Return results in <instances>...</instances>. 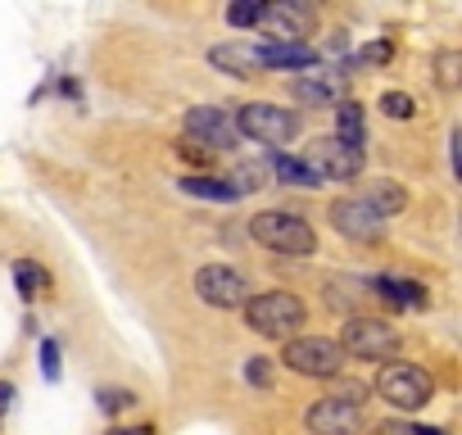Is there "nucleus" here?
<instances>
[{
  "label": "nucleus",
  "mask_w": 462,
  "mask_h": 435,
  "mask_svg": "<svg viewBox=\"0 0 462 435\" xmlns=\"http://www.w3.org/2000/svg\"><path fill=\"white\" fill-rule=\"evenodd\" d=\"M245 322L268 340H286L304 327V304L291 291H268V295L245 300Z\"/></svg>",
  "instance_id": "obj_2"
},
{
  "label": "nucleus",
  "mask_w": 462,
  "mask_h": 435,
  "mask_svg": "<svg viewBox=\"0 0 462 435\" xmlns=\"http://www.w3.org/2000/svg\"><path fill=\"white\" fill-rule=\"evenodd\" d=\"M331 223H336V232L349 236L354 245H376V241L385 236V218H381L363 195H340V199L331 204Z\"/></svg>",
  "instance_id": "obj_8"
},
{
  "label": "nucleus",
  "mask_w": 462,
  "mask_h": 435,
  "mask_svg": "<svg viewBox=\"0 0 462 435\" xmlns=\"http://www.w3.org/2000/svg\"><path fill=\"white\" fill-rule=\"evenodd\" d=\"M363 199H367V204H372V208H376L381 218H394V213H399V208L408 204V199H403V190H399L394 181H376V186H372V190H367Z\"/></svg>",
  "instance_id": "obj_19"
},
{
  "label": "nucleus",
  "mask_w": 462,
  "mask_h": 435,
  "mask_svg": "<svg viewBox=\"0 0 462 435\" xmlns=\"http://www.w3.org/2000/svg\"><path fill=\"white\" fill-rule=\"evenodd\" d=\"M181 190L186 195H204V199H241L236 186L222 181V177H181Z\"/></svg>",
  "instance_id": "obj_18"
},
{
  "label": "nucleus",
  "mask_w": 462,
  "mask_h": 435,
  "mask_svg": "<svg viewBox=\"0 0 462 435\" xmlns=\"http://www.w3.org/2000/svg\"><path fill=\"white\" fill-rule=\"evenodd\" d=\"M408 435H444L439 426H408Z\"/></svg>",
  "instance_id": "obj_31"
},
{
  "label": "nucleus",
  "mask_w": 462,
  "mask_h": 435,
  "mask_svg": "<svg viewBox=\"0 0 462 435\" xmlns=\"http://www.w3.org/2000/svg\"><path fill=\"white\" fill-rule=\"evenodd\" d=\"M381 435H408V426H385Z\"/></svg>",
  "instance_id": "obj_32"
},
{
  "label": "nucleus",
  "mask_w": 462,
  "mask_h": 435,
  "mask_svg": "<svg viewBox=\"0 0 462 435\" xmlns=\"http://www.w3.org/2000/svg\"><path fill=\"white\" fill-rule=\"evenodd\" d=\"M250 236L259 245H268L273 255H286V259H309L318 255V232L304 223L300 213H286V208H263L250 218Z\"/></svg>",
  "instance_id": "obj_1"
},
{
  "label": "nucleus",
  "mask_w": 462,
  "mask_h": 435,
  "mask_svg": "<svg viewBox=\"0 0 462 435\" xmlns=\"http://www.w3.org/2000/svg\"><path fill=\"white\" fill-rule=\"evenodd\" d=\"M10 399H14V385H10V381H0V417H5V408H10Z\"/></svg>",
  "instance_id": "obj_29"
},
{
  "label": "nucleus",
  "mask_w": 462,
  "mask_h": 435,
  "mask_svg": "<svg viewBox=\"0 0 462 435\" xmlns=\"http://www.w3.org/2000/svg\"><path fill=\"white\" fill-rule=\"evenodd\" d=\"M259 55H263V69H313L318 64V51L309 46V42H268V46H259Z\"/></svg>",
  "instance_id": "obj_14"
},
{
  "label": "nucleus",
  "mask_w": 462,
  "mask_h": 435,
  "mask_svg": "<svg viewBox=\"0 0 462 435\" xmlns=\"http://www.w3.org/2000/svg\"><path fill=\"white\" fill-rule=\"evenodd\" d=\"M282 181H291V186H322V177L304 163V159H295V154H273V163H268Z\"/></svg>",
  "instance_id": "obj_16"
},
{
  "label": "nucleus",
  "mask_w": 462,
  "mask_h": 435,
  "mask_svg": "<svg viewBox=\"0 0 462 435\" xmlns=\"http://www.w3.org/2000/svg\"><path fill=\"white\" fill-rule=\"evenodd\" d=\"M295 100H304V105H331L336 100V78H300L295 82Z\"/></svg>",
  "instance_id": "obj_20"
},
{
  "label": "nucleus",
  "mask_w": 462,
  "mask_h": 435,
  "mask_svg": "<svg viewBox=\"0 0 462 435\" xmlns=\"http://www.w3.org/2000/svg\"><path fill=\"white\" fill-rule=\"evenodd\" d=\"M109 435H154V430L150 426H114Z\"/></svg>",
  "instance_id": "obj_30"
},
{
  "label": "nucleus",
  "mask_w": 462,
  "mask_h": 435,
  "mask_svg": "<svg viewBox=\"0 0 462 435\" xmlns=\"http://www.w3.org/2000/svg\"><path fill=\"white\" fill-rule=\"evenodd\" d=\"M245 291H250L245 277L226 264H208V268L195 273V295L213 309H245V300H250Z\"/></svg>",
  "instance_id": "obj_9"
},
{
  "label": "nucleus",
  "mask_w": 462,
  "mask_h": 435,
  "mask_svg": "<svg viewBox=\"0 0 462 435\" xmlns=\"http://www.w3.org/2000/svg\"><path fill=\"white\" fill-rule=\"evenodd\" d=\"M390 55H394V46H390V42H372V46H363V51H358V64H385Z\"/></svg>",
  "instance_id": "obj_24"
},
{
  "label": "nucleus",
  "mask_w": 462,
  "mask_h": 435,
  "mask_svg": "<svg viewBox=\"0 0 462 435\" xmlns=\"http://www.w3.org/2000/svg\"><path fill=\"white\" fill-rule=\"evenodd\" d=\"M304 426L313 435H358L363 430V408L345 403V399H318L309 412H304Z\"/></svg>",
  "instance_id": "obj_10"
},
{
  "label": "nucleus",
  "mask_w": 462,
  "mask_h": 435,
  "mask_svg": "<svg viewBox=\"0 0 462 435\" xmlns=\"http://www.w3.org/2000/svg\"><path fill=\"white\" fill-rule=\"evenodd\" d=\"M263 28H268V37L282 46V42H304L309 37V28L318 23V14L309 10V5H295V0H282V5H263V19H259Z\"/></svg>",
  "instance_id": "obj_11"
},
{
  "label": "nucleus",
  "mask_w": 462,
  "mask_h": 435,
  "mask_svg": "<svg viewBox=\"0 0 462 435\" xmlns=\"http://www.w3.org/2000/svg\"><path fill=\"white\" fill-rule=\"evenodd\" d=\"M282 363H286L291 372H300V376H322V381H331V376L345 372V354H340V345L327 340V336H295V340L282 349Z\"/></svg>",
  "instance_id": "obj_4"
},
{
  "label": "nucleus",
  "mask_w": 462,
  "mask_h": 435,
  "mask_svg": "<svg viewBox=\"0 0 462 435\" xmlns=\"http://www.w3.org/2000/svg\"><path fill=\"white\" fill-rule=\"evenodd\" d=\"M132 403H136V399H132L127 390H105V394H100V408H105V412H118V408H132Z\"/></svg>",
  "instance_id": "obj_27"
},
{
  "label": "nucleus",
  "mask_w": 462,
  "mask_h": 435,
  "mask_svg": "<svg viewBox=\"0 0 462 435\" xmlns=\"http://www.w3.org/2000/svg\"><path fill=\"white\" fill-rule=\"evenodd\" d=\"M381 109H385V118L408 123V118H412V96H403V91H385V96H381Z\"/></svg>",
  "instance_id": "obj_23"
},
{
  "label": "nucleus",
  "mask_w": 462,
  "mask_h": 435,
  "mask_svg": "<svg viewBox=\"0 0 462 435\" xmlns=\"http://www.w3.org/2000/svg\"><path fill=\"white\" fill-rule=\"evenodd\" d=\"M42 372H46V381H55V376H60V345H55V340H46V345H42Z\"/></svg>",
  "instance_id": "obj_25"
},
{
  "label": "nucleus",
  "mask_w": 462,
  "mask_h": 435,
  "mask_svg": "<svg viewBox=\"0 0 462 435\" xmlns=\"http://www.w3.org/2000/svg\"><path fill=\"white\" fill-rule=\"evenodd\" d=\"M372 286H376V295H381L390 309H426V304H430L426 286H417V282H403V277H376Z\"/></svg>",
  "instance_id": "obj_15"
},
{
  "label": "nucleus",
  "mask_w": 462,
  "mask_h": 435,
  "mask_svg": "<svg viewBox=\"0 0 462 435\" xmlns=\"http://www.w3.org/2000/svg\"><path fill=\"white\" fill-rule=\"evenodd\" d=\"M208 64H213L217 73H231V78H254V73H263V55H259V46H250V42H222V46H213V51H208Z\"/></svg>",
  "instance_id": "obj_13"
},
{
  "label": "nucleus",
  "mask_w": 462,
  "mask_h": 435,
  "mask_svg": "<svg viewBox=\"0 0 462 435\" xmlns=\"http://www.w3.org/2000/svg\"><path fill=\"white\" fill-rule=\"evenodd\" d=\"M363 132H367L363 109H358L354 100L336 105V136H340V141H349V145H363Z\"/></svg>",
  "instance_id": "obj_17"
},
{
  "label": "nucleus",
  "mask_w": 462,
  "mask_h": 435,
  "mask_svg": "<svg viewBox=\"0 0 462 435\" xmlns=\"http://www.w3.org/2000/svg\"><path fill=\"white\" fill-rule=\"evenodd\" d=\"M245 376H250L254 385H273V363H268V358H250V363H245Z\"/></svg>",
  "instance_id": "obj_26"
},
{
  "label": "nucleus",
  "mask_w": 462,
  "mask_h": 435,
  "mask_svg": "<svg viewBox=\"0 0 462 435\" xmlns=\"http://www.w3.org/2000/svg\"><path fill=\"white\" fill-rule=\"evenodd\" d=\"M186 141H208L213 150H231L236 145V127H231L226 109H213V105H199L186 114Z\"/></svg>",
  "instance_id": "obj_12"
},
{
  "label": "nucleus",
  "mask_w": 462,
  "mask_h": 435,
  "mask_svg": "<svg viewBox=\"0 0 462 435\" xmlns=\"http://www.w3.org/2000/svg\"><path fill=\"white\" fill-rule=\"evenodd\" d=\"M453 69H457V55L444 51V55H439V87H457V73H453Z\"/></svg>",
  "instance_id": "obj_28"
},
{
  "label": "nucleus",
  "mask_w": 462,
  "mask_h": 435,
  "mask_svg": "<svg viewBox=\"0 0 462 435\" xmlns=\"http://www.w3.org/2000/svg\"><path fill=\"white\" fill-rule=\"evenodd\" d=\"M259 19H263V5H259V0H236V5L226 10V23H231V28H254Z\"/></svg>",
  "instance_id": "obj_22"
},
{
  "label": "nucleus",
  "mask_w": 462,
  "mask_h": 435,
  "mask_svg": "<svg viewBox=\"0 0 462 435\" xmlns=\"http://www.w3.org/2000/svg\"><path fill=\"white\" fill-rule=\"evenodd\" d=\"M14 282H19V295H23V300H37V295L51 286V277H46L37 264H14Z\"/></svg>",
  "instance_id": "obj_21"
},
{
  "label": "nucleus",
  "mask_w": 462,
  "mask_h": 435,
  "mask_svg": "<svg viewBox=\"0 0 462 435\" xmlns=\"http://www.w3.org/2000/svg\"><path fill=\"white\" fill-rule=\"evenodd\" d=\"M376 394H381L390 408H399V412H417L421 403H430L435 381H430L421 367H412V363H385V367L376 372Z\"/></svg>",
  "instance_id": "obj_3"
},
{
  "label": "nucleus",
  "mask_w": 462,
  "mask_h": 435,
  "mask_svg": "<svg viewBox=\"0 0 462 435\" xmlns=\"http://www.w3.org/2000/svg\"><path fill=\"white\" fill-rule=\"evenodd\" d=\"M304 163L322 177V181H354L363 172V145H349L340 136H318L304 150Z\"/></svg>",
  "instance_id": "obj_7"
},
{
  "label": "nucleus",
  "mask_w": 462,
  "mask_h": 435,
  "mask_svg": "<svg viewBox=\"0 0 462 435\" xmlns=\"http://www.w3.org/2000/svg\"><path fill=\"white\" fill-rule=\"evenodd\" d=\"M336 345H340L345 358L354 354V358L381 363V358H390V354L399 349V331H394L390 322H381V318H349Z\"/></svg>",
  "instance_id": "obj_6"
},
{
  "label": "nucleus",
  "mask_w": 462,
  "mask_h": 435,
  "mask_svg": "<svg viewBox=\"0 0 462 435\" xmlns=\"http://www.w3.org/2000/svg\"><path fill=\"white\" fill-rule=\"evenodd\" d=\"M231 127L245 132V136L259 141V145H286V141H295L300 118H295L291 109H282V105L254 100V105H241V114H236V123H231Z\"/></svg>",
  "instance_id": "obj_5"
}]
</instances>
